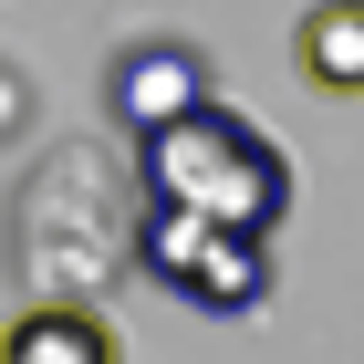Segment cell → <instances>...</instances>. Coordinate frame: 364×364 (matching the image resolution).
<instances>
[{
    "label": "cell",
    "instance_id": "3957f363",
    "mask_svg": "<svg viewBox=\"0 0 364 364\" xmlns=\"http://www.w3.org/2000/svg\"><path fill=\"white\" fill-rule=\"evenodd\" d=\"M188 105H208L198 42H125V53L105 63V114L125 136H146V125H167V114H188Z\"/></svg>",
    "mask_w": 364,
    "mask_h": 364
},
{
    "label": "cell",
    "instance_id": "7a4b0ae2",
    "mask_svg": "<svg viewBox=\"0 0 364 364\" xmlns=\"http://www.w3.org/2000/svg\"><path fill=\"white\" fill-rule=\"evenodd\" d=\"M136 271H156L177 302L198 312H260L271 302V229H229L208 208H136Z\"/></svg>",
    "mask_w": 364,
    "mask_h": 364
},
{
    "label": "cell",
    "instance_id": "5b68a950",
    "mask_svg": "<svg viewBox=\"0 0 364 364\" xmlns=\"http://www.w3.org/2000/svg\"><path fill=\"white\" fill-rule=\"evenodd\" d=\"M291 63H302L312 94L354 105L364 94V0H312L302 21H291Z\"/></svg>",
    "mask_w": 364,
    "mask_h": 364
},
{
    "label": "cell",
    "instance_id": "277c9868",
    "mask_svg": "<svg viewBox=\"0 0 364 364\" xmlns=\"http://www.w3.org/2000/svg\"><path fill=\"white\" fill-rule=\"evenodd\" d=\"M0 364H125V343H114V323L94 302H73V291H42V302L11 312V343H0Z\"/></svg>",
    "mask_w": 364,
    "mask_h": 364
},
{
    "label": "cell",
    "instance_id": "6da1fadb",
    "mask_svg": "<svg viewBox=\"0 0 364 364\" xmlns=\"http://www.w3.org/2000/svg\"><path fill=\"white\" fill-rule=\"evenodd\" d=\"M136 188L167 198V208H208L229 229H281L291 219V156L250 114H229L219 94L136 136Z\"/></svg>",
    "mask_w": 364,
    "mask_h": 364
}]
</instances>
